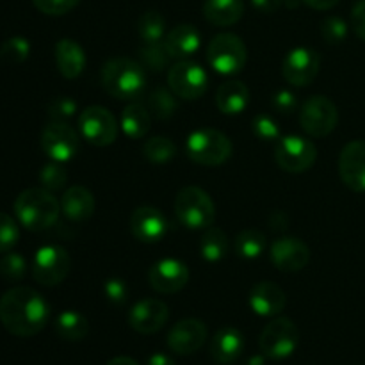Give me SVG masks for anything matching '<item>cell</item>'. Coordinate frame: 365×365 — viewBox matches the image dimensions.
<instances>
[{"mask_svg":"<svg viewBox=\"0 0 365 365\" xmlns=\"http://www.w3.org/2000/svg\"><path fill=\"white\" fill-rule=\"evenodd\" d=\"M48 317V303L31 287L18 285L0 298V323L11 335L34 337L46 327Z\"/></svg>","mask_w":365,"mask_h":365,"instance_id":"1","label":"cell"},{"mask_svg":"<svg viewBox=\"0 0 365 365\" xmlns=\"http://www.w3.org/2000/svg\"><path fill=\"white\" fill-rule=\"evenodd\" d=\"M14 214L27 230L43 232L57 223L61 214V203L48 189L31 187L16 196Z\"/></svg>","mask_w":365,"mask_h":365,"instance_id":"2","label":"cell"},{"mask_svg":"<svg viewBox=\"0 0 365 365\" xmlns=\"http://www.w3.org/2000/svg\"><path fill=\"white\" fill-rule=\"evenodd\" d=\"M145 70L128 57H114L102 68V84L118 100H135L145 89Z\"/></svg>","mask_w":365,"mask_h":365,"instance_id":"3","label":"cell"},{"mask_svg":"<svg viewBox=\"0 0 365 365\" xmlns=\"http://www.w3.org/2000/svg\"><path fill=\"white\" fill-rule=\"evenodd\" d=\"M232 141L216 128H198L185 143V153L192 163L205 168L221 166L232 155Z\"/></svg>","mask_w":365,"mask_h":365,"instance_id":"4","label":"cell"},{"mask_svg":"<svg viewBox=\"0 0 365 365\" xmlns=\"http://www.w3.org/2000/svg\"><path fill=\"white\" fill-rule=\"evenodd\" d=\"M175 214L184 227L198 230L212 227L216 207L209 192L196 185H187L175 198Z\"/></svg>","mask_w":365,"mask_h":365,"instance_id":"5","label":"cell"},{"mask_svg":"<svg viewBox=\"0 0 365 365\" xmlns=\"http://www.w3.org/2000/svg\"><path fill=\"white\" fill-rule=\"evenodd\" d=\"M248 50L245 41L232 32H223L210 39L207 46V61L221 75H235L245 68Z\"/></svg>","mask_w":365,"mask_h":365,"instance_id":"6","label":"cell"},{"mask_svg":"<svg viewBox=\"0 0 365 365\" xmlns=\"http://www.w3.org/2000/svg\"><path fill=\"white\" fill-rule=\"evenodd\" d=\"M299 344L298 327L289 317H274L266 324L259 339L260 351L271 360H284L294 353Z\"/></svg>","mask_w":365,"mask_h":365,"instance_id":"7","label":"cell"},{"mask_svg":"<svg viewBox=\"0 0 365 365\" xmlns=\"http://www.w3.org/2000/svg\"><path fill=\"white\" fill-rule=\"evenodd\" d=\"M71 259L63 246L46 245L36 252L32 260V277L39 285L56 287L68 277Z\"/></svg>","mask_w":365,"mask_h":365,"instance_id":"8","label":"cell"},{"mask_svg":"<svg viewBox=\"0 0 365 365\" xmlns=\"http://www.w3.org/2000/svg\"><path fill=\"white\" fill-rule=\"evenodd\" d=\"M316 159L317 150L314 143L302 135H285L274 146V160L287 173H305Z\"/></svg>","mask_w":365,"mask_h":365,"instance_id":"9","label":"cell"},{"mask_svg":"<svg viewBox=\"0 0 365 365\" xmlns=\"http://www.w3.org/2000/svg\"><path fill=\"white\" fill-rule=\"evenodd\" d=\"M299 123H302L303 130L312 138H324L337 127V106L328 96H310L299 110Z\"/></svg>","mask_w":365,"mask_h":365,"instance_id":"10","label":"cell"},{"mask_svg":"<svg viewBox=\"0 0 365 365\" xmlns=\"http://www.w3.org/2000/svg\"><path fill=\"white\" fill-rule=\"evenodd\" d=\"M78 128L86 141L95 146H109L118 138L116 118L102 106L86 107L78 114Z\"/></svg>","mask_w":365,"mask_h":365,"instance_id":"11","label":"cell"},{"mask_svg":"<svg viewBox=\"0 0 365 365\" xmlns=\"http://www.w3.org/2000/svg\"><path fill=\"white\" fill-rule=\"evenodd\" d=\"M168 84L177 96L184 100L202 98L209 88V75L192 61H178L170 68Z\"/></svg>","mask_w":365,"mask_h":365,"instance_id":"12","label":"cell"},{"mask_svg":"<svg viewBox=\"0 0 365 365\" xmlns=\"http://www.w3.org/2000/svg\"><path fill=\"white\" fill-rule=\"evenodd\" d=\"M321 68L319 53L309 46H296L289 50L282 61V75L285 81L298 88L312 84Z\"/></svg>","mask_w":365,"mask_h":365,"instance_id":"13","label":"cell"},{"mask_svg":"<svg viewBox=\"0 0 365 365\" xmlns=\"http://www.w3.org/2000/svg\"><path fill=\"white\" fill-rule=\"evenodd\" d=\"M41 148L57 163H66L78 152V134L66 121H50L41 132Z\"/></svg>","mask_w":365,"mask_h":365,"instance_id":"14","label":"cell"},{"mask_svg":"<svg viewBox=\"0 0 365 365\" xmlns=\"http://www.w3.org/2000/svg\"><path fill=\"white\" fill-rule=\"evenodd\" d=\"M271 262L284 273H298L310 262V250L296 237H280L271 242Z\"/></svg>","mask_w":365,"mask_h":365,"instance_id":"15","label":"cell"},{"mask_svg":"<svg viewBox=\"0 0 365 365\" xmlns=\"http://www.w3.org/2000/svg\"><path fill=\"white\" fill-rule=\"evenodd\" d=\"M150 285L160 294H175L189 282V269L182 260L163 259L152 266L148 273Z\"/></svg>","mask_w":365,"mask_h":365,"instance_id":"16","label":"cell"},{"mask_svg":"<svg viewBox=\"0 0 365 365\" xmlns=\"http://www.w3.org/2000/svg\"><path fill=\"white\" fill-rule=\"evenodd\" d=\"M170 317V309L164 302L155 298H146L135 303L128 312V324L138 334L150 335L159 331Z\"/></svg>","mask_w":365,"mask_h":365,"instance_id":"17","label":"cell"},{"mask_svg":"<svg viewBox=\"0 0 365 365\" xmlns=\"http://www.w3.org/2000/svg\"><path fill=\"white\" fill-rule=\"evenodd\" d=\"M207 327L200 319H182L168 334V346L173 353L182 356L198 351L207 341Z\"/></svg>","mask_w":365,"mask_h":365,"instance_id":"18","label":"cell"},{"mask_svg":"<svg viewBox=\"0 0 365 365\" xmlns=\"http://www.w3.org/2000/svg\"><path fill=\"white\" fill-rule=\"evenodd\" d=\"M339 175L349 189L356 192L365 191V141L362 139L348 143L342 148L339 157Z\"/></svg>","mask_w":365,"mask_h":365,"instance_id":"19","label":"cell"},{"mask_svg":"<svg viewBox=\"0 0 365 365\" xmlns=\"http://www.w3.org/2000/svg\"><path fill=\"white\" fill-rule=\"evenodd\" d=\"M130 230L141 242H159L168 234V220L157 207H138L130 216Z\"/></svg>","mask_w":365,"mask_h":365,"instance_id":"20","label":"cell"},{"mask_svg":"<svg viewBox=\"0 0 365 365\" xmlns=\"http://www.w3.org/2000/svg\"><path fill=\"white\" fill-rule=\"evenodd\" d=\"M285 292L273 282H259L250 291V307L262 317H274L285 309Z\"/></svg>","mask_w":365,"mask_h":365,"instance_id":"21","label":"cell"},{"mask_svg":"<svg viewBox=\"0 0 365 365\" xmlns=\"http://www.w3.org/2000/svg\"><path fill=\"white\" fill-rule=\"evenodd\" d=\"M200 32L195 25L180 24L171 29L164 38V46L171 59H187L195 56L196 50L200 48Z\"/></svg>","mask_w":365,"mask_h":365,"instance_id":"22","label":"cell"},{"mask_svg":"<svg viewBox=\"0 0 365 365\" xmlns=\"http://www.w3.org/2000/svg\"><path fill=\"white\" fill-rule=\"evenodd\" d=\"M61 212L73 223L89 220L95 212V196L84 185H71L61 200Z\"/></svg>","mask_w":365,"mask_h":365,"instance_id":"23","label":"cell"},{"mask_svg":"<svg viewBox=\"0 0 365 365\" xmlns=\"http://www.w3.org/2000/svg\"><path fill=\"white\" fill-rule=\"evenodd\" d=\"M245 349V337L234 327H225L216 331L210 344V356L217 364H232L241 356Z\"/></svg>","mask_w":365,"mask_h":365,"instance_id":"24","label":"cell"},{"mask_svg":"<svg viewBox=\"0 0 365 365\" xmlns=\"http://www.w3.org/2000/svg\"><path fill=\"white\" fill-rule=\"evenodd\" d=\"M56 64L64 78H77L86 66L84 48L70 38L59 39L56 45Z\"/></svg>","mask_w":365,"mask_h":365,"instance_id":"25","label":"cell"},{"mask_svg":"<svg viewBox=\"0 0 365 365\" xmlns=\"http://www.w3.org/2000/svg\"><path fill=\"white\" fill-rule=\"evenodd\" d=\"M250 103V89L241 81H227L217 88L216 91V106L223 114L245 113Z\"/></svg>","mask_w":365,"mask_h":365,"instance_id":"26","label":"cell"},{"mask_svg":"<svg viewBox=\"0 0 365 365\" xmlns=\"http://www.w3.org/2000/svg\"><path fill=\"white\" fill-rule=\"evenodd\" d=\"M245 13L242 0H205L203 16L216 27H230L237 24Z\"/></svg>","mask_w":365,"mask_h":365,"instance_id":"27","label":"cell"},{"mask_svg":"<svg viewBox=\"0 0 365 365\" xmlns=\"http://www.w3.org/2000/svg\"><path fill=\"white\" fill-rule=\"evenodd\" d=\"M121 130L130 139H143L152 127V114L141 103H130L121 113Z\"/></svg>","mask_w":365,"mask_h":365,"instance_id":"28","label":"cell"},{"mask_svg":"<svg viewBox=\"0 0 365 365\" xmlns=\"http://www.w3.org/2000/svg\"><path fill=\"white\" fill-rule=\"evenodd\" d=\"M56 334L59 335L63 341L68 342H78L82 339H86V335L89 334V323L81 312H75V310H64L57 316L56 324Z\"/></svg>","mask_w":365,"mask_h":365,"instance_id":"29","label":"cell"},{"mask_svg":"<svg viewBox=\"0 0 365 365\" xmlns=\"http://www.w3.org/2000/svg\"><path fill=\"white\" fill-rule=\"evenodd\" d=\"M200 253L207 262H220L228 253V237L221 228L209 227L200 239Z\"/></svg>","mask_w":365,"mask_h":365,"instance_id":"30","label":"cell"},{"mask_svg":"<svg viewBox=\"0 0 365 365\" xmlns=\"http://www.w3.org/2000/svg\"><path fill=\"white\" fill-rule=\"evenodd\" d=\"M267 248V239L257 228H246L235 239V252L242 259H257Z\"/></svg>","mask_w":365,"mask_h":365,"instance_id":"31","label":"cell"},{"mask_svg":"<svg viewBox=\"0 0 365 365\" xmlns=\"http://www.w3.org/2000/svg\"><path fill=\"white\" fill-rule=\"evenodd\" d=\"M139 38L143 39L145 45L150 43H160L166 32V21H164L163 14L159 11H146L141 18H139Z\"/></svg>","mask_w":365,"mask_h":365,"instance_id":"32","label":"cell"},{"mask_svg":"<svg viewBox=\"0 0 365 365\" xmlns=\"http://www.w3.org/2000/svg\"><path fill=\"white\" fill-rule=\"evenodd\" d=\"M143 155L153 164H166L177 155V146L171 139L164 138V135H155L143 145Z\"/></svg>","mask_w":365,"mask_h":365,"instance_id":"33","label":"cell"},{"mask_svg":"<svg viewBox=\"0 0 365 365\" xmlns=\"http://www.w3.org/2000/svg\"><path fill=\"white\" fill-rule=\"evenodd\" d=\"M177 98H175V93L170 91V89L157 88L155 91H152V95L148 96L150 114L159 118V120H168V118H171L177 113Z\"/></svg>","mask_w":365,"mask_h":365,"instance_id":"34","label":"cell"},{"mask_svg":"<svg viewBox=\"0 0 365 365\" xmlns=\"http://www.w3.org/2000/svg\"><path fill=\"white\" fill-rule=\"evenodd\" d=\"M27 274V262L24 257L16 252H7L0 259V277L6 282H20Z\"/></svg>","mask_w":365,"mask_h":365,"instance_id":"35","label":"cell"},{"mask_svg":"<svg viewBox=\"0 0 365 365\" xmlns=\"http://www.w3.org/2000/svg\"><path fill=\"white\" fill-rule=\"evenodd\" d=\"M139 57H141L145 68H148L152 71H163L171 61V56L168 53L164 41L145 45L139 50Z\"/></svg>","mask_w":365,"mask_h":365,"instance_id":"36","label":"cell"},{"mask_svg":"<svg viewBox=\"0 0 365 365\" xmlns=\"http://www.w3.org/2000/svg\"><path fill=\"white\" fill-rule=\"evenodd\" d=\"M68 180V171L66 168L63 166V163H57V160H52V163L45 164L39 171V182H41V187L48 189V191H59L66 185Z\"/></svg>","mask_w":365,"mask_h":365,"instance_id":"37","label":"cell"},{"mask_svg":"<svg viewBox=\"0 0 365 365\" xmlns=\"http://www.w3.org/2000/svg\"><path fill=\"white\" fill-rule=\"evenodd\" d=\"M29 53H31V43L25 38H21V36H13V38H9L2 45V50H0L2 61H6V63L9 64L24 63L29 57Z\"/></svg>","mask_w":365,"mask_h":365,"instance_id":"38","label":"cell"},{"mask_svg":"<svg viewBox=\"0 0 365 365\" xmlns=\"http://www.w3.org/2000/svg\"><path fill=\"white\" fill-rule=\"evenodd\" d=\"M20 239L18 225L9 214L0 212V253H7L14 248Z\"/></svg>","mask_w":365,"mask_h":365,"instance_id":"39","label":"cell"},{"mask_svg":"<svg viewBox=\"0 0 365 365\" xmlns=\"http://www.w3.org/2000/svg\"><path fill=\"white\" fill-rule=\"evenodd\" d=\"M252 130L260 141H274L280 139V127L269 114H257L252 121Z\"/></svg>","mask_w":365,"mask_h":365,"instance_id":"40","label":"cell"},{"mask_svg":"<svg viewBox=\"0 0 365 365\" xmlns=\"http://www.w3.org/2000/svg\"><path fill=\"white\" fill-rule=\"evenodd\" d=\"M321 34H323L324 41L330 43V45H339L346 39L348 36V25L342 18L339 16H330L323 21L321 25Z\"/></svg>","mask_w":365,"mask_h":365,"instance_id":"41","label":"cell"},{"mask_svg":"<svg viewBox=\"0 0 365 365\" xmlns=\"http://www.w3.org/2000/svg\"><path fill=\"white\" fill-rule=\"evenodd\" d=\"M75 110H77V102L68 96H57L46 107V113L52 121H66L68 118L73 116Z\"/></svg>","mask_w":365,"mask_h":365,"instance_id":"42","label":"cell"},{"mask_svg":"<svg viewBox=\"0 0 365 365\" xmlns=\"http://www.w3.org/2000/svg\"><path fill=\"white\" fill-rule=\"evenodd\" d=\"M81 0H32L36 9L50 16H61V14L70 13Z\"/></svg>","mask_w":365,"mask_h":365,"instance_id":"43","label":"cell"},{"mask_svg":"<svg viewBox=\"0 0 365 365\" xmlns=\"http://www.w3.org/2000/svg\"><path fill=\"white\" fill-rule=\"evenodd\" d=\"M103 294L113 305H123L128 298V287L121 278H109L103 284Z\"/></svg>","mask_w":365,"mask_h":365,"instance_id":"44","label":"cell"},{"mask_svg":"<svg viewBox=\"0 0 365 365\" xmlns=\"http://www.w3.org/2000/svg\"><path fill=\"white\" fill-rule=\"evenodd\" d=\"M271 103H273V109L282 114H292L298 107V100H296L294 93L287 91V89H280V91L274 93Z\"/></svg>","mask_w":365,"mask_h":365,"instance_id":"45","label":"cell"},{"mask_svg":"<svg viewBox=\"0 0 365 365\" xmlns=\"http://www.w3.org/2000/svg\"><path fill=\"white\" fill-rule=\"evenodd\" d=\"M351 25L355 34L365 41V0H359L351 11Z\"/></svg>","mask_w":365,"mask_h":365,"instance_id":"46","label":"cell"},{"mask_svg":"<svg viewBox=\"0 0 365 365\" xmlns=\"http://www.w3.org/2000/svg\"><path fill=\"white\" fill-rule=\"evenodd\" d=\"M253 7L259 9L260 13H277L282 6H284V0H252Z\"/></svg>","mask_w":365,"mask_h":365,"instance_id":"47","label":"cell"},{"mask_svg":"<svg viewBox=\"0 0 365 365\" xmlns=\"http://www.w3.org/2000/svg\"><path fill=\"white\" fill-rule=\"evenodd\" d=\"M303 2H305L309 7H312V9L327 11V9H331V7L337 6L341 0H303Z\"/></svg>","mask_w":365,"mask_h":365,"instance_id":"48","label":"cell"},{"mask_svg":"<svg viewBox=\"0 0 365 365\" xmlns=\"http://www.w3.org/2000/svg\"><path fill=\"white\" fill-rule=\"evenodd\" d=\"M269 223L273 225L274 230H282V228H287V216L280 210H274L269 216Z\"/></svg>","mask_w":365,"mask_h":365,"instance_id":"49","label":"cell"},{"mask_svg":"<svg viewBox=\"0 0 365 365\" xmlns=\"http://www.w3.org/2000/svg\"><path fill=\"white\" fill-rule=\"evenodd\" d=\"M146 365H175V362L170 359V356L164 355V353H155V355L150 356L148 364Z\"/></svg>","mask_w":365,"mask_h":365,"instance_id":"50","label":"cell"},{"mask_svg":"<svg viewBox=\"0 0 365 365\" xmlns=\"http://www.w3.org/2000/svg\"><path fill=\"white\" fill-rule=\"evenodd\" d=\"M107 365H139L135 362L134 359H130V356H116V359L109 360Z\"/></svg>","mask_w":365,"mask_h":365,"instance_id":"51","label":"cell"},{"mask_svg":"<svg viewBox=\"0 0 365 365\" xmlns=\"http://www.w3.org/2000/svg\"><path fill=\"white\" fill-rule=\"evenodd\" d=\"M284 2H285V6L289 7V9H294V7L299 4V0H284Z\"/></svg>","mask_w":365,"mask_h":365,"instance_id":"52","label":"cell"}]
</instances>
